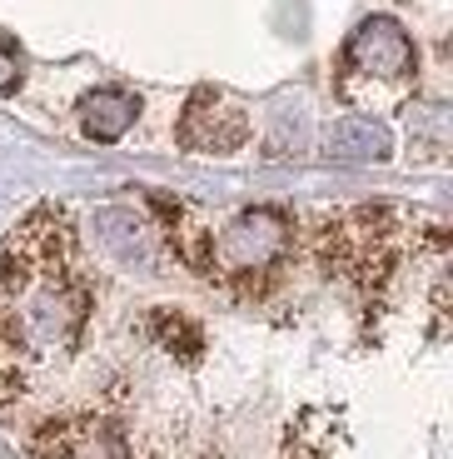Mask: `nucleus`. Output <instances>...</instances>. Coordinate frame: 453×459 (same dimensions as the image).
<instances>
[{
	"label": "nucleus",
	"instance_id": "f257e3e1",
	"mask_svg": "<svg viewBox=\"0 0 453 459\" xmlns=\"http://www.w3.org/2000/svg\"><path fill=\"white\" fill-rule=\"evenodd\" d=\"M289 250H295V215L279 205H250L209 235L204 275L225 285H254V280H269Z\"/></svg>",
	"mask_w": 453,
	"mask_h": 459
},
{
	"label": "nucleus",
	"instance_id": "f03ea898",
	"mask_svg": "<svg viewBox=\"0 0 453 459\" xmlns=\"http://www.w3.org/2000/svg\"><path fill=\"white\" fill-rule=\"evenodd\" d=\"M344 70L363 81H408L419 70V50L394 15H369L344 46Z\"/></svg>",
	"mask_w": 453,
	"mask_h": 459
},
{
	"label": "nucleus",
	"instance_id": "7ed1b4c3",
	"mask_svg": "<svg viewBox=\"0 0 453 459\" xmlns=\"http://www.w3.org/2000/svg\"><path fill=\"white\" fill-rule=\"evenodd\" d=\"M95 240L110 260H120L125 270H140V275H155L165 270V230L135 205H100L95 210Z\"/></svg>",
	"mask_w": 453,
	"mask_h": 459
},
{
	"label": "nucleus",
	"instance_id": "20e7f679",
	"mask_svg": "<svg viewBox=\"0 0 453 459\" xmlns=\"http://www.w3.org/2000/svg\"><path fill=\"white\" fill-rule=\"evenodd\" d=\"M244 135H250L244 115H239L219 91H194L190 95L184 120H180V140L190 150H219V155H225V150L244 145Z\"/></svg>",
	"mask_w": 453,
	"mask_h": 459
},
{
	"label": "nucleus",
	"instance_id": "39448f33",
	"mask_svg": "<svg viewBox=\"0 0 453 459\" xmlns=\"http://www.w3.org/2000/svg\"><path fill=\"white\" fill-rule=\"evenodd\" d=\"M394 135H389L384 120H369V115H349V120H334L324 135V155L339 165H374L389 160Z\"/></svg>",
	"mask_w": 453,
	"mask_h": 459
},
{
	"label": "nucleus",
	"instance_id": "423d86ee",
	"mask_svg": "<svg viewBox=\"0 0 453 459\" xmlns=\"http://www.w3.org/2000/svg\"><path fill=\"white\" fill-rule=\"evenodd\" d=\"M135 115H140L135 95H125V91H90L85 100H80V130H85L90 140H100V145H115V140L135 126Z\"/></svg>",
	"mask_w": 453,
	"mask_h": 459
},
{
	"label": "nucleus",
	"instance_id": "0eeeda50",
	"mask_svg": "<svg viewBox=\"0 0 453 459\" xmlns=\"http://www.w3.org/2000/svg\"><path fill=\"white\" fill-rule=\"evenodd\" d=\"M15 85H21V65L11 50H0V91H15Z\"/></svg>",
	"mask_w": 453,
	"mask_h": 459
}]
</instances>
